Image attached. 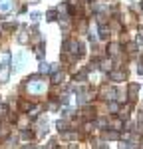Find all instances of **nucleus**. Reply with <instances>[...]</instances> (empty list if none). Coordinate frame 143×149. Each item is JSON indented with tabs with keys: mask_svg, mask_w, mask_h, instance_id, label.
Masks as SVG:
<instances>
[{
	"mask_svg": "<svg viewBox=\"0 0 143 149\" xmlns=\"http://www.w3.org/2000/svg\"><path fill=\"white\" fill-rule=\"evenodd\" d=\"M22 137H24V139H32V133H30V131H26V129H24V131H22Z\"/></svg>",
	"mask_w": 143,
	"mask_h": 149,
	"instance_id": "f3484780",
	"label": "nucleus"
},
{
	"mask_svg": "<svg viewBox=\"0 0 143 149\" xmlns=\"http://www.w3.org/2000/svg\"><path fill=\"white\" fill-rule=\"evenodd\" d=\"M48 20H56V10H50V12H48Z\"/></svg>",
	"mask_w": 143,
	"mask_h": 149,
	"instance_id": "dca6fc26",
	"label": "nucleus"
},
{
	"mask_svg": "<svg viewBox=\"0 0 143 149\" xmlns=\"http://www.w3.org/2000/svg\"><path fill=\"white\" fill-rule=\"evenodd\" d=\"M62 28H70V20H68V16H66V18H62Z\"/></svg>",
	"mask_w": 143,
	"mask_h": 149,
	"instance_id": "ddd939ff",
	"label": "nucleus"
},
{
	"mask_svg": "<svg viewBox=\"0 0 143 149\" xmlns=\"http://www.w3.org/2000/svg\"><path fill=\"white\" fill-rule=\"evenodd\" d=\"M18 105H20V109H22V111H30V109H34V103H32V102H26V100H20Z\"/></svg>",
	"mask_w": 143,
	"mask_h": 149,
	"instance_id": "423d86ee",
	"label": "nucleus"
},
{
	"mask_svg": "<svg viewBox=\"0 0 143 149\" xmlns=\"http://www.w3.org/2000/svg\"><path fill=\"white\" fill-rule=\"evenodd\" d=\"M14 10V0H0V14H8Z\"/></svg>",
	"mask_w": 143,
	"mask_h": 149,
	"instance_id": "7ed1b4c3",
	"label": "nucleus"
},
{
	"mask_svg": "<svg viewBox=\"0 0 143 149\" xmlns=\"http://www.w3.org/2000/svg\"><path fill=\"white\" fill-rule=\"evenodd\" d=\"M109 125H111V129H115V131H119V129L123 127V121H121V119H113V121H111Z\"/></svg>",
	"mask_w": 143,
	"mask_h": 149,
	"instance_id": "9d476101",
	"label": "nucleus"
},
{
	"mask_svg": "<svg viewBox=\"0 0 143 149\" xmlns=\"http://www.w3.org/2000/svg\"><path fill=\"white\" fill-rule=\"evenodd\" d=\"M64 50H68L72 54H76V56H82L83 54V48L80 42H76V40H66L64 42Z\"/></svg>",
	"mask_w": 143,
	"mask_h": 149,
	"instance_id": "f03ea898",
	"label": "nucleus"
},
{
	"mask_svg": "<svg viewBox=\"0 0 143 149\" xmlns=\"http://www.w3.org/2000/svg\"><path fill=\"white\" fill-rule=\"evenodd\" d=\"M139 42H143V30H139Z\"/></svg>",
	"mask_w": 143,
	"mask_h": 149,
	"instance_id": "aec40b11",
	"label": "nucleus"
},
{
	"mask_svg": "<svg viewBox=\"0 0 143 149\" xmlns=\"http://www.w3.org/2000/svg\"><path fill=\"white\" fill-rule=\"evenodd\" d=\"M109 109H111V111H119L117 103H109Z\"/></svg>",
	"mask_w": 143,
	"mask_h": 149,
	"instance_id": "a211bd4d",
	"label": "nucleus"
},
{
	"mask_svg": "<svg viewBox=\"0 0 143 149\" xmlns=\"http://www.w3.org/2000/svg\"><path fill=\"white\" fill-rule=\"evenodd\" d=\"M26 90L32 93V95H38V93H42L46 90V81L42 80L40 76H32V78H28V81H26Z\"/></svg>",
	"mask_w": 143,
	"mask_h": 149,
	"instance_id": "f257e3e1",
	"label": "nucleus"
},
{
	"mask_svg": "<svg viewBox=\"0 0 143 149\" xmlns=\"http://www.w3.org/2000/svg\"><path fill=\"white\" fill-rule=\"evenodd\" d=\"M127 52H135V44H133V42L127 44Z\"/></svg>",
	"mask_w": 143,
	"mask_h": 149,
	"instance_id": "6ab92c4d",
	"label": "nucleus"
},
{
	"mask_svg": "<svg viewBox=\"0 0 143 149\" xmlns=\"http://www.w3.org/2000/svg\"><path fill=\"white\" fill-rule=\"evenodd\" d=\"M103 137L106 139H117V133L115 131H109V133H103Z\"/></svg>",
	"mask_w": 143,
	"mask_h": 149,
	"instance_id": "f8f14e48",
	"label": "nucleus"
},
{
	"mask_svg": "<svg viewBox=\"0 0 143 149\" xmlns=\"http://www.w3.org/2000/svg\"><path fill=\"white\" fill-rule=\"evenodd\" d=\"M70 149H78V147H70Z\"/></svg>",
	"mask_w": 143,
	"mask_h": 149,
	"instance_id": "4be33fe9",
	"label": "nucleus"
},
{
	"mask_svg": "<svg viewBox=\"0 0 143 149\" xmlns=\"http://www.w3.org/2000/svg\"><path fill=\"white\" fill-rule=\"evenodd\" d=\"M40 72H44V74H46V72H50L48 64H44V62H42V64H40Z\"/></svg>",
	"mask_w": 143,
	"mask_h": 149,
	"instance_id": "2eb2a0df",
	"label": "nucleus"
},
{
	"mask_svg": "<svg viewBox=\"0 0 143 149\" xmlns=\"http://www.w3.org/2000/svg\"><path fill=\"white\" fill-rule=\"evenodd\" d=\"M117 52H119V44L117 42H111V44L107 46V54H109V56H115Z\"/></svg>",
	"mask_w": 143,
	"mask_h": 149,
	"instance_id": "0eeeda50",
	"label": "nucleus"
},
{
	"mask_svg": "<svg viewBox=\"0 0 143 149\" xmlns=\"http://www.w3.org/2000/svg\"><path fill=\"white\" fill-rule=\"evenodd\" d=\"M137 70H139V74H143V64H141V66H139Z\"/></svg>",
	"mask_w": 143,
	"mask_h": 149,
	"instance_id": "412c9836",
	"label": "nucleus"
},
{
	"mask_svg": "<svg viewBox=\"0 0 143 149\" xmlns=\"http://www.w3.org/2000/svg\"><path fill=\"white\" fill-rule=\"evenodd\" d=\"M26 40H28V34H24V32H22V34L18 36V42H20V44H24Z\"/></svg>",
	"mask_w": 143,
	"mask_h": 149,
	"instance_id": "4468645a",
	"label": "nucleus"
},
{
	"mask_svg": "<svg viewBox=\"0 0 143 149\" xmlns=\"http://www.w3.org/2000/svg\"><path fill=\"white\" fill-rule=\"evenodd\" d=\"M10 52H0V68H8V64H10Z\"/></svg>",
	"mask_w": 143,
	"mask_h": 149,
	"instance_id": "39448f33",
	"label": "nucleus"
},
{
	"mask_svg": "<svg viewBox=\"0 0 143 149\" xmlns=\"http://www.w3.org/2000/svg\"><path fill=\"white\" fill-rule=\"evenodd\" d=\"M137 92H139V86L137 84H129V100H133Z\"/></svg>",
	"mask_w": 143,
	"mask_h": 149,
	"instance_id": "1a4fd4ad",
	"label": "nucleus"
},
{
	"mask_svg": "<svg viewBox=\"0 0 143 149\" xmlns=\"http://www.w3.org/2000/svg\"><path fill=\"white\" fill-rule=\"evenodd\" d=\"M101 93H103V95H107V100H113V97L117 95V92H115L113 88H106V90H103Z\"/></svg>",
	"mask_w": 143,
	"mask_h": 149,
	"instance_id": "6e6552de",
	"label": "nucleus"
},
{
	"mask_svg": "<svg viewBox=\"0 0 143 149\" xmlns=\"http://www.w3.org/2000/svg\"><path fill=\"white\" fill-rule=\"evenodd\" d=\"M6 78H8V72H6V68H0V81H6Z\"/></svg>",
	"mask_w": 143,
	"mask_h": 149,
	"instance_id": "9b49d317",
	"label": "nucleus"
},
{
	"mask_svg": "<svg viewBox=\"0 0 143 149\" xmlns=\"http://www.w3.org/2000/svg\"><path fill=\"white\" fill-rule=\"evenodd\" d=\"M125 76H127V74H125L123 70H115V72L109 74V80H111V81H123V80H125Z\"/></svg>",
	"mask_w": 143,
	"mask_h": 149,
	"instance_id": "20e7f679",
	"label": "nucleus"
}]
</instances>
